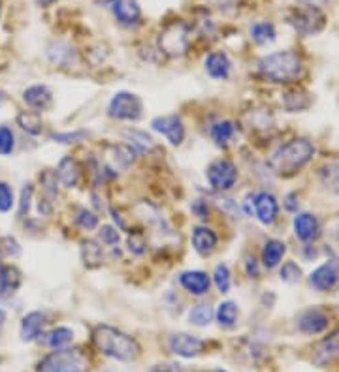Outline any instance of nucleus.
Wrapping results in <instances>:
<instances>
[{"label": "nucleus", "mask_w": 339, "mask_h": 372, "mask_svg": "<svg viewBox=\"0 0 339 372\" xmlns=\"http://www.w3.org/2000/svg\"><path fill=\"white\" fill-rule=\"evenodd\" d=\"M93 343L96 350L106 358L117 361H132L140 356V344L136 343V338L111 325H96L93 331Z\"/></svg>", "instance_id": "obj_1"}, {"label": "nucleus", "mask_w": 339, "mask_h": 372, "mask_svg": "<svg viewBox=\"0 0 339 372\" xmlns=\"http://www.w3.org/2000/svg\"><path fill=\"white\" fill-rule=\"evenodd\" d=\"M315 154V147L309 139H292L279 147L270 158V168L275 175L290 177L305 168Z\"/></svg>", "instance_id": "obj_2"}, {"label": "nucleus", "mask_w": 339, "mask_h": 372, "mask_svg": "<svg viewBox=\"0 0 339 372\" xmlns=\"http://www.w3.org/2000/svg\"><path fill=\"white\" fill-rule=\"evenodd\" d=\"M302 59L294 51H277L266 55L258 62V72L272 83H290L302 75Z\"/></svg>", "instance_id": "obj_3"}, {"label": "nucleus", "mask_w": 339, "mask_h": 372, "mask_svg": "<svg viewBox=\"0 0 339 372\" xmlns=\"http://www.w3.org/2000/svg\"><path fill=\"white\" fill-rule=\"evenodd\" d=\"M36 372H89V358L83 350H55L38 363Z\"/></svg>", "instance_id": "obj_4"}, {"label": "nucleus", "mask_w": 339, "mask_h": 372, "mask_svg": "<svg viewBox=\"0 0 339 372\" xmlns=\"http://www.w3.org/2000/svg\"><path fill=\"white\" fill-rule=\"evenodd\" d=\"M159 47L168 57H183L191 47V29L183 21H174L164 27L159 36Z\"/></svg>", "instance_id": "obj_5"}, {"label": "nucleus", "mask_w": 339, "mask_h": 372, "mask_svg": "<svg viewBox=\"0 0 339 372\" xmlns=\"http://www.w3.org/2000/svg\"><path fill=\"white\" fill-rule=\"evenodd\" d=\"M108 111H110V117L117 119V121H138L143 111V103H141L140 96L123 90L111 98Z\"/></svg>", "instance_id": "obj_6"}, {"label": "nucleus", "mask_w": 339, "mask_h": 372, "mask_svg": "<svg viewBox=\"0 0 339 372\" xmlns=\"http://www.w3.org/2000/svg\"><path fill=\"white\" fill-rule=\"evenodd\" d=\"M206 175L211 188L217 192H229L237 181V169L234 162L229 158H219L209 164Z\"/></svg>", "instance_id": "obj_7"}, {"label": "nucleus", "mask_w": 339, "mask_h": 372, "mask_svg": "<svg viewBox=\"0 0 339 372\" xmlns=\"http://www.w3.org/2000/svg\"><path fill=\"white\" fill-rule=\"evenodd\" d=\"M325 14L315 6L294 10L292 15L288 17V23L302 34H317L318 30H323V27H325Z\"/></svg>", "instance_id": "obj_8"}, {"label": "nucleus", "mask_w": 339, "mask_h": 372, "mask_svg": "<svg viewBox=\"0 0 339 372\" xmlns=\"http://www.w3.org/2000/svg\"><path fill=\"white\" fill-rule=\"evenodd\" d=\"M168 350L172 354H176L179 358L192 359L204 354L206 350V343L198 338V336L187 335V333H177V335H172L168 338Z\"/></svg>", "instance_id": "obj_9"}, {"label": "nucleus", "mask_w": 339, "mask_h": 372, "mask_svg": "<svg viewBox=\"0 0 339 372\" xmlns=\"http://www.w3.org/2000/svg\"><path fill=\"white\" fill-rule=\"evenodd\" d=\"M153 130L163 134L164 138L168 139L172 145H181L185 141V126L181 117L177 115H163V117L153 119Z\"/></svg>", "instance_id": "obj_10"}, {"label": "nucleus", "mask_w": 339, "mask_h": 372, "mask_svg": "<svg viewBox=\"0 0 339 372\" xmlns=\"http://www.w3.org/2000/svg\"><path fill=\"white\" fill-rule=\"evenodd\" d=\"M253 207H255V214L257 219L264 224V226H270L277 220V214H279V203L277 199L268 194V192H258L253 196Z\"/></svg>", "instance_id": "obj_11"}, {"label": "nucleus", "mask_w": 339, "mask_h": 372, "mask_svg": "<svg viewBox=\"0 0 339 372\" xmlns=\"http://www.w3.org/2000/svg\"><path fill=\"white\" fill-rule=\"evenodd\" d=\"M111 12L121 25L132 27L141 19V10L136 0H111Z\"/></svg>", "instance_id": "obj_12"}, {"label": "nucleus", "mask_w": 339, "mask_h": 372, "mask_svg": "<svg viewBox=\"0 0 339 372\" xmlns=\"http://www.w3.org/2000/svg\"><path fill=\"white\" fill-rule=\"evenodd\" d=\"M298 327L305 335H317V333H323L326 327H328V316H326L323 310L318 308H309L305 312L300 314L298 318Z\"/></svg>", "instance_id": "obj_13"}, {"label": "nucleus", "mask_w": 339, "mask_h": 372, "mask_svg": "<svg viewBox=\"0 0 339 372\" xmlns=\"http://www.w3.org/2000/svg\"><path fill=\"white\" fill-rule=\"evenodd\" d=\"M21 273L15 265L0 263V299L12 297L21 288Z\"/></svg>", "instance_id": "obj_14"}, {"label": "nucleus", "mask_w": 339, "mask_h": 372, "mask_svg": "<svg viewBox=\"0 0 339 372\" xmlns=\"http://www.w3.org/2000/svg\"><path fill=\"white\" fill-rule=\"evenodd\" d=\"M311 286L318 292H330L339 282V273L334 267V263H325L311 273Z\"/></svg>", "instance_id": "obj_15"}, {"label": "nucleus", "mask_w": 339, "mask_h": 372, "mask_svg": "<svg viewBox=\"0 0 339 372\" xmlns=\"http://www.w3.org/2000/svg\"><path fill=\"white\" fill-rule=\"evenodd\" d=\"M179 282L185 290L192 295H206L209 292L211 280L207 277V273L204 271H185L179 275Z\"/></svg>", "instance_id": "obj_16"}, {"label": "nucleus", "mask_w": 339, "mask_h": 372, "mask_svg": "<svg viewBox=\"0 0 339 372\" xmlns=\"http://www.w3.org/2000/svg\"><path fill=\"white\" fill-rule=\"evenodd\" d=\"M294 234L298 239L305 243H311L320 235V224L317 216H313L309 212H302L294 219Z\"/></svg>", "instance_id": "obj_17"}, {"label": "nucleus", "mask_w": 339, "mask_h": 372, "mask_svg": "<svg viewBox=\"0 0 339 372\" xmlns=\"http://www.w3.org/2000/svg\"><path fill=\"white\" fill-rule=\"evenodd\" d=\"M23 100L25 103L36 111L49 110L53 106V95L45 85H32L25 92H23Z\"/></svg>", "instance_id": "obj_18"}, {"label": "nucleus", "mask_w": 339, "mask_h": 372, "mask_svg": "<svg viewBox=\"0 0 339 372\" xmlns=\"http://www.w3.org/2000/svg\"><path fill=\"white\" fill-rule=\"evenodd\" d=\"M45 323H47V316L44 312H29L21 321V338L25 343H32L38 336L44 333Z\"/></svg>", "instance_id": "obj_19"}, {"label": "nucleus", "mask_w": 339, "mask_h": 372, "mask_svg": "<svg viewBox=\"0 0 339 372\" xmlns=\"http://www.w3.org/2000/svg\"><path fill=\"white\" fill-rule=\"evenodd\" d=\"M191 241H192V248L198 252L200 256H209L217 247V234H215L213 230H209L206 226H198L192 230L191 235Z\"/></svg>", "instance_id": "obj_20"}, {"label": "nucleus", "mask_w": 339, "mask_h": 372, "mask_svg": "<svg viewBox=\"0 0 339 372\" xmlns=\"http://www.w3.org/2000/svg\"><path fill=\"white\" fill-rule=\"evenodd\" d=\"M339 358V329L334 331L332 335L326 336L323 343L318 344L317 351H315V365L325 367L328 363H332L334 359Z\"/></svg>", "instance_id": "obj_21"}, {"label": "nucleus", "mask_w": 339, "mask_h": 372, "mask_svg": "<svg viewBox=\"0 0 339 372\" xmlns=\"http://www.w3.org/2000/svg\"><path fill=\"white\" fill-rule=\"evenodd\" d=\"M57 177H59V181L67 188H75L80 184V181H82V168H80L78 160H74L72 156L62 158L59 168H57Z\"/></svg>", "instance_id": "obj_22"}, {"label": "nucleus", "mask_w": 339, "mask_h": 372, "mask_svg": "<svg viewBox=\"0 0 339 372\" xmlns=\"http://www.w3.org/2000/svg\"><path fill=\"white\" fill-rule=\"evenodd\" d=\"M232 70V62H230L229 55L222 51L211 53L206 59V72L213 77V79H226Z\"/></svg>", "instance_id": "obj_23"}, {"label": "nucleus", "mask_w": 339, "mask_h": 372, "mask_svg": "<svg viewBox=\"0 0 339 372\" xmlns=\"http://www.w3.org/2000/svg\"><path fill=\"white\" fill-rule=\"evenodd\" d=\"M47 57L53 64L57 66H70L75 59V51L65 42H53L47 49Z\"/></svg>", "instance_id": "obj_24"}, {"label": "nucleus", "mask_w": 339, "mask_h": 372, "mask_svg": "<svg viewBox=\"0 0 339 372\" xmlns=\"http://www.w3.org/2000/svg\"><path fill=\"white\" fill-rule=\"evenodd\" d=\"M17 124L21 126L23 132H27L30 136H40L44 130V121L38 111H21L17 115Z\"/></svg>", "instance_id": "obj_25"}, {"label": "nucleus", "mask_w": 339, "mask_h": 372, "mask_svg": "<svg viewBox=\"0 0 339 372\" xmlns=\"http://www.w3.org/2000/svg\"><path fill=\"white\" fill-rule=\"evenodd\" d=\"M126 139H128V143L132 149L136 151H140V153H153L156 149L155 139L149 136L148 132H141V130H126Z\"/></svg>", "instance_id": "obj_26"}, {"label": "nucleus", "mask_w": 339, "mask_h": 372, "mask_svg": "<svg viewBox=\"0 0 339 372\" xmlns=\"http://www.w3.org/2000/svg\"><path fill=\"white\" fill-rule=\"evenodd\" d=\"M74 340V331L68 327H57L45 335V344L53 350H65Z\"/></svg>", "instance_id": "obj_27"}, {"label": "nucleus", "mask_w": 339, "mask_h": 372, "mask_svg": "<svg viewBox=\"0 0 339 372\" xmlns=\"http://www.w3.org/2000/svg\"><path fill=\"white\" fill-rule=\"evenodd\" d=\"M285 252H287V247H285V243L283 241L272 239V241L266 243L264 252H262V260H264L266 267H268V269L277 267L281 260H283Z\"/></svg>", "instance_id": "obj_28"}, {"label": "nucleus", "mask_w": 339, "mask_h": 372, "mask_svg": "<svg viewBox=\"0 0 339 372\" xmlns=\"http://www.w3.org/2000/svg\"><path fill=\"white\" fill-rule=\"evenodd\" d=\"M82 258L85 267L89 269H95V267H100L104 262V252L102 247L95 241H83L82 243Z\"/></svg>", "instance_id": "obj_29"}, {"label": "nucleus", "mask_w": 339, "mask_h": 372, "mask_svg": "<svg viewBox=\"0 0 339 372\" xmlns=\"http://www.w3.org/2000/svg\"><path fill=\"white\" fill-rule=\"evenodd\" d=\"M237 318H239V308H237L236 303L232 301H224L217 308V320L221 323V327H234L236 325Z\"/></svg>", "instance_id": "obj_30"}, {"label": "nucleus", "mask_w": 339, "mask_h": 372, "mask_svg": "<svg viewBox=\"0 0 339 372\" xmlns=\"http://www.w3.org/2000/svg\"><path fill=\"white\" fill-rule=\"evenodd\" d=\"M251 36L258 45L275 42V27L272 23H255L251 27Z\"/></svg>", "instance_id": "obj_31"}, {"label": "nucleus", "mask_w": 339, "mask_h": 372, "mask_svg": "<svg viewBox=\"0 0 339 372\" xmlns=\"http://www.w3.org/2000/svg\"><path fill=\"white\" fill-rule=\"evenodd\" d=\"M234 134H236V126L234 123H230V121H222V123H217L211 128V138L219 147H224L229 143L230 139L234 138Z\"/></svg>", "instance_id": "obj_32"}, {"label": "nucleus", "mask_w": 339, "mask_h": 372, "mask_svg": "<svg viewBox=\"0 0 339 372\" xmlns=\"http://www.w3.org/2000/svg\"><path fill=\"white\" fill-rule=\"evenodd\" d=\"M215 316V310L211 305H196V307L192 308L191 314H189V320H191L192 325H196V327H206L211 323Z\"/></svg>", "instance_id": "obj_33"}, {"label": "nucleus", "mask_w": 339, "mask_h": 372, "mask_svg": "<svg viewBox=\"0 0 339 372\" xmlns=\"http://www.w3.org/2000/svg\"><path fill=\"white\" fill-rule=\"evenodd\" d=\"M285 108H287L290 113L307 110V108H309V98H307V95H305L303 90L287 92V95H285Z\"/></svg>", "instance_id": "obj_34"}, {"label": "nucleus", "mask_w": 339, "mask_h": 372, "mask_svg": "<svg viewBox=\"0 0 339 372\" xmlns=\"http://www.w3.org/2000/svg\"><path fill=\"white\" fill-rule=\"evenodd\" d=\"M213 282L217 286L219 293H229L230 286H232V278H230V269L226 263H219L213 271Z\"/></svg>", "instance_id": "obj_35"}, {"label": "nucleus", "mask_w": 339, "mask_h": 372, "mask_svg": "<svg viewBox=\"0 0 339 372\" xmlns=\"http://www.w3.org/2000/svg\"><path fill=\"white\" fill-rule=\"evenodd\" d=\"M113 158H115V168L126 169L134 162V149L130 145H115Z\"/></svg>", "instance_id": "obj_36"}, {"label": "nucleus", "mask_w": 339, "mask_h": 372, "mask_svg": "<svg viewBox=\"0 0 339 372\" xmlns=\"http://www.w3.org/2000/svg\"><path fill=\"white\" fill-rule=\"evenodd\" d=\"M15 149V136L12 128L8 126H0V154L2 156H10Z\"/></svg>", "instance_id": "obj_37"}, {"label": "nucleus", "mask_w": 339, "mask_h": 372, "mask_svg": "<svg viewBox=\"0 0 339 372\" xmlns=\"http://www.w3.org/2000/svg\"><path fill=\"white\" fill-rule=\"evenodd\" d=\"M302 278V269L294 262H287L281 267V280L287 284H298Z\"/></svg>", "instance_id": "obj_38"}, {"label": "nucleus", "mask_w": 339, "mask_h": 372, "mask_svg": "<svg viewBox=\"0 0 339 372\" xmlns=\"http://www.w3.org/2000/svg\"><path fill=\"white\" fill-rule=\"evenodd\" d=\"M323 183L332 192L339 194V164H332L323 169Z\"/></svg>", "instance_id": "obj_39"}, {"label": "nucleus", "mask_w": 339, "mask_h": 372, "mask_svg": "<svg viewBox=\"0 0 339 372\" xmlns=\"http://www.w3.org/2000/svg\"><path fill=\"white\" fill-rule=\"evenodd\" d=\"M75 222H78V226L83 227V230H95L98 226V216H96L95 212L87 211V209H80L78 211V216H75Z\"/></svg>", "instance_id": "obj_40"}, {"label": "nucleus", "mask_w": 339, "mask_h": 372, "mask_svg": "<svg viewBox=\"0 0 339 372\" xmlns=\"http://www.w3.org/2000/svg\"><path fill=\"white\" fill-rule=\"evenodd\" d=\"M145 247H148V241H145V235L140 234V232H132L128 235V250L136 256H141L145 252Z\"/></svg>", "instance_id": "obj_41"}, {"label": "nucleus", "mask_w": 339, "mask_h": 372, "mask_svg": "<svg viewBox=\"0 0 339 372\" xmlns=\"http://www.w3.org/2000/svg\"><path fill=\"white\" fill-rule=\"evenodd\" d=\"M14 207V190L8 183H0V212L12 211Z\"/></svg>", "instance_id": "obj_42"}, {"label": "nucleus", "mask_w": 339, "mask_h": 372, "mask_svg": "<svg viewBox=\"0 0 339 372\" xmlns=\"http://www.w3.org/2000/svg\"><path fill=\"white\" fill-rule=\"evenodd\" d=\"M40 183L44 186V192L47 196L57 197V173H53V171H44L42 175H40Z\"/></svg>", "instance_id": "obj_43"}, {"label": "nucleus", "mask_w": 339, "mask_h": 372, "mask_svg": "<svg viewBox=\"0 0 339 372\" xmlns=\"http://www.w3.org/2000/svg\"><path fill=\"white\" fill-rule=\"evenodd\" d=\"M83 138H87V132L78 130V132H67V134H53L51 139L57 143H78Z\"/></svg>", "instance_id": "obj_44"}, {"label": "nucleus", "mask_w": 339, "mask_h": 372, "mask_svg": "<svg viewBox=\"0 0 339 372\" xmlns=\"http://www.w3.org/2000/svg\"><path fill=\"white\" fill-rule=\"evenodd\" d=\"M32 192H34L32 184H25V188L21 192V201H19V219H25V214H29Z\"/></svg>", "instance_id": "obj_45"}, {"label": "nucleus", "mask_w": 339, "mask_h": 372, "mask_svg": "<svg viewBox=\"0 0 339 372\" xmlns=\"http://www.w3.org/2000/svg\"><path fill=\"white\" fill-rule=\"evenodd\" d=\"M0 252L4 256H17L21 252V248L17 245L14 237H0Z\"/></svg>", "instance_id": "obj_46"}, {"label": "nucleus", "mask_w": 339, "mask_h": 372, "mask_svg": "<svg viewBox=\"0 0 339 372\" xmlns=\"http://www.w3.org/2000/svg\"><path fill=\"white\" fill-rule=\"evenodd\" d=\"M98 235H100V241H102L104 245H108V247H113V245H117L119 243V232L115 227L102 226L100 227V232H98Z\"/></svg>", "instance_id": "obj_47"}, {"label": "nucleus", "mask_w": 339, "mask_h": 372, "mask_svg": "<svg viewBox=\"0 0 339 372\" xmlns=\"http://www.w3.org/2000/svg\"><path fill=\"white\" fill-rule=\"evenodd\" d=\"M192 212H194V214H196L198 219L206 220L207 214H209V209H207L206 201H202V199L194 201V203H192Z\"/></svg>", "instance_id": "obj_48"}, {"label": "nucleus", "mask_w": 339, "mask_h": 372, "mask_svg": "<svg viewBox=\"0 0 339 372\" xmlns=\"http://www.w3.org/2000/svg\"><path fill=\"white\" fill-rule=\"evenodd\" d=\"M153 372H185L183 367L176 365V363H168V365H156Z\"/></svg>", "instance_id": "obj_49"}, {"label": "nucleus", "mask_w": 339, "mask_h": 372, "mask_svg": "<svg viewBox=\"0 0 339 372\" xmlns=\"http://www.w3.org/2000/svg\"><path fill=\"white\" fill-rule=\"evenodd\" d=\"M245 269H247V275L251 278L258 277V265L257 262H255V258H249V260L245 262Z\"/></svg>", "instance_id": "obj_50"}, {"label": "nucleus", "mask_w": 339, "mask_h": 372, "mask_svg": "<svg viewBox=\"0 0 339 372\" xmlns=\"http://www.w3.org/2000/svg\"><path fill=\"white\" fill-rule=\"evenodd\" d=\"M285 207H287V211H296V209H298V201H296L294 194H288L287 201H285Z\"/></svg>", "instance_id": "obj_51"}, {"label": "nucleus", "mask_w": 339, "mask_h": 372, "mask_svg": "<svg viewBox=\"0 0 339 372\" xmlns=\"http://www.w3.org/2000/svg\"><path fill=\"white\" fill-rule=\"evenodd\" d=\"M4 323H6V312L0 308V333H2V327H4Z\"/></svg>", "instance_id": "obj_52"}, {"label": "nucleus", "mask_w": 339, "mask_h": 372, "mask_svg": "<svg viewBox=\"0 0 339 372\" xmlns=\"http://www.w3.org/2000/svg\"><path fill=\"white\" fill-rule=\"evenodd\" d=\"M40 6H49V4H53V2H57V0H36Z\"/></svg>", "instance_id": "obj_53"}, {"label": "nucleus", "mask_w": 339, "mask_h": 372, "mask_svg": "<svg viewBox=\"0 0 339 372\" xmlns=\"http://www.w3.org/2000/svg\"><path fill=\"white\" fill-rule=\"evenodd\" d=\"M209 372H229V371H222V369H215V371H209Z\"/></svg>", "instance_id": "obj_54"}, {"label": "nucleus", "mask_w": 339, "mask_h": 372, "mask_svg": "<svg viewBox=\"0 0 339 372\" xmlns=\"http://www.w3.org/2000/svg\"><path fill=\"white\" fill-rule=\"evenodd\" d=\"M338 239H339V232H338Z\"/></svg>", "instance_id": "obj_55"}]
</instances>
